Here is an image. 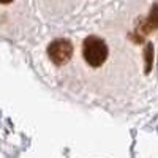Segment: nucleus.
I'll return each instance as SVG.
<instances>
[{
	"label": "nucleus",
	"instance_id": "obj_1",
	"mask_svg": "<svg viewBox=\"0 0 158 158\" xmlns=\"http://www.w3.org/2000/svg\"><path fill=\"white\" fill-rule=\"evenodd\" d=\"M82 57L89 67L98 68L108 59V46L103 38L97 35H90L84 40L82 44Z\"/></svg>",
	"mask_w": 158,
	"mask_h": 158
},
{
	"label": "nucleus",
	"instance_id": "obj_2",
	"mask_svg": "<svg viewBox=\"0 0 158 158\" xmlns=\"http://www.w3.org/2000/svg\"><path fill=\"white\" fill-rule=\"evenodd\" d=\"M48 57L51 59V62L54 65H62L68 63L70 59L73 57V44L71 41L65 38H57L54 41H51V44L48 46Z\"/></svg>",
	"mask_w": 158,
	"mask_h": 158
},
{
	"label": "nucleus",
	"instance_id": "obj_3",
	"mask_svg": "<svg viewBox=\"0 0 158 158\" xmlns=\"http://www.w3.org/2000/svg\"><path fill=\"white\" fill-rule=\"evenodd\" d=\"M155 29H158V5L152 6V11L147 18L139 19L136 22V32L141 35H147V33L153 32Z\"/></svg>",
	"mask_w": 158,
	"mask_h": 158
},
{
	"label": "nucleus",
	"instance_id": "obj_4",
	"mask_svg": "<svg viewBox=\"0 0 158 158\" xmlns=\"http://www.w3.org/2000/svg\"><path fill=\"white\" fill-rule=\"evenodd\" d=\"M152 54H153V46L149 43L147 48H146V60H147V65H146V71L149 73L150 68H152Z\"/></svg>",
	"mask_w": 158,
	"mask_h": 158
}]
</instances>
